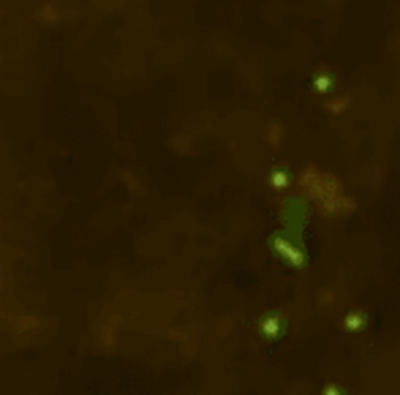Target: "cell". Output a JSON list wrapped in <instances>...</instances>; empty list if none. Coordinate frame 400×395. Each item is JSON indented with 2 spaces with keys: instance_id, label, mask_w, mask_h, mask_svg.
I'll return each mask as SVG.
<instances>
[{
  "instance_id": "6da1fadb",
  "label": "cell",
  "mask_w": 400,
  "mask_h": 395,
  "mask_svg": "<svg viewBox=\"0 0 400 395\" xmlns=\"http://www.w3.org/2000/svg\"><path fill=\"white\" fill-rule=\"evenodd\" d=\"M365 321H368L365 314H349L346 319H343V327L354 332V330H365Z\"/></svg>"
},
{
  "instance_id": "7a4b0ae2",
  "label": "cell",
  "mask_w": 400,
  "mask_h": 395,
  "mask_svg": "<svg viewBox=\"0 0 400 395\" xmlns=\"http://www.w3.org/2000/svg\"><path fill=\"white\" fill-rule=\"evenodd\" d=\"M264 332H267V335H278V332H281V319L270 316V319L264 321Z\"/></svg>"
},
{
  "instance_id": "3957f363",
  "label": "cell",
  "mask_w": 400,
  "mask_h": 395,
  "mask_svg": "<svg viewBox=\"0 0 400 395\" xmlns=\"http://www.w3.org/2000/svg\"><path fill=\"white\" fill-rule=\"evenodd\" d=\"M314 87H316L319 93H324V90H329V87H332V79L329 77H316V84H314Z\"/></svg>"
}]
</instances>
